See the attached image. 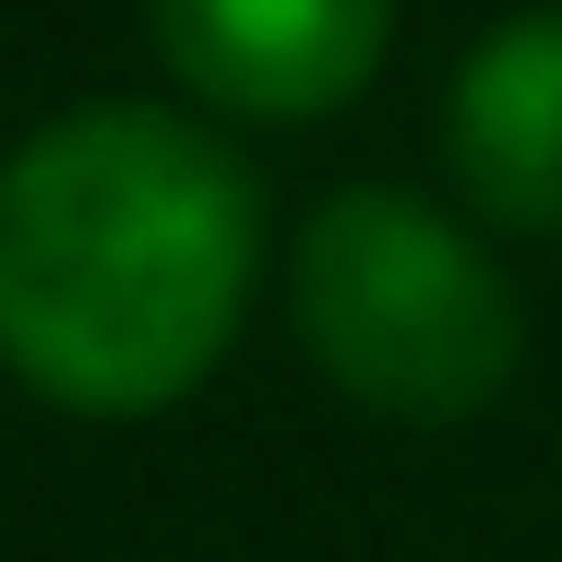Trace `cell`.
<instances>
[{
	"mask_svg": "<svg viewBox=\"0 0 562 562\" xmlns=\"http://www.w3.org/2000/svg\"><path fill=\"white\" fill-rule=\"evenodd\" d=\"M263 263V204L180 109H72L0 168V359L85 407L144 419L227 359Z\"/></svg>",
	"mask_w": 562,
	"mask_h": 562,
	"instance_id": "1",
	"label": "cell"
},
{
	"mask_svg": "<svg viewBox=\"0 0 562 562\" xmlns=\"http://www.w3.org/2000/svg\"><path fill=\"white\" fill-rule=\"evenodd\" d=\"M288 312H300V347L324 359V383L359 395L371 419H407V431L479 419L527 359L515 276L419 192L312 204L300 263H288Z\"/></svg>",
	"mask_w": 562,
	"mask_h": 562,
	"instance_id": "2",
	"label": "cell"
},
{
	"mask_svg": "<svg viewBox=\"0 0 562 562\" xmlns=\"http://www.w3.org/2000/svg\"><path fill=\"white\" fill-rule=\"evenodd\" d=\"M443 132H454V180L503 227L562 239V12H515L467 48Z\"/></svg>",
	"mask_w": 562,
	"mask_h": 562,
	"instance_id": "4",
	"label": "cell"
},
{
	"mask_svg": "<svg viewBox=\"0 0 562 562\" xmlns=\"http://www.w3.org/2000/svg\"><path fill=\"white\" fill-rule=\"evenodd\" d=\"M156 48L192 97L239 120H324L371 85L395 0H144Z\"/></svg>",
	"mask_w": 562,
	"mask_h": 562,
	"instance_id": "3",
	"label": "cell"
}]
</instances>
